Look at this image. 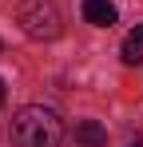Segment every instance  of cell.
<instances>
[{"label": "cell", "instance_id": "obj_6", "mask_svg": "<svg viewBox=\"0 0 143 147\" xmlns=\"http://www.w3.org/2000/svg\"><path fill=\"white\" fill-rule=\"evenodd\" d=\"M131 36H135V40H139V44H143V24H139V28H135V32H131Z\"/></svg>", "mask_w": 143, "mask_h": 147}, {"label": "cell", "instance_id": "obj_7", "mask_svg": "<svg viewBox=\"0 0 143 147\" xmlns=\"http://www.w3.org/2000/svg\"><path fill=\"white\" fill-rule=\"evenodd\" d=\"M0 103H4V80H0Z\"/></svg>", "mask_w": 143, "mask_h": 147}, {"label": "cell", "instance_id": "obj_1", "mask_svg": "<svg viewBox=\"0 0 143 147\" xmlns=\"http://www.w3.org/2000/svg\"><path fill=\"white\" fill-rule=\"evenodd\" d=\"M8 139L12 147H60L64 143V119L52 107H20L8 123Z\"/></svg>", "mask_w": 143, "mask_h": 147}, {"label": "cell", "instance_id": "obj_5", "mask_svg": "<svg viewBox=\"0 0 143 147\" xmlns=\"http://www.w3.org/2000/svg\"><path fill=\"white\" fill-rule=\"evenodd\" d=\"M123 64H131V68H139V64H143V44L135 40V36L123 40Z\"/></svg>", "mask_w": 143, "mask_h": 147}, {"label": "cell", "instance_id": "obj_8", "mask_svg": "<svg viewBox=\"0 0 143 147\" xmlns=\"http://www.w3.org/2000/svg\"><path fill=\"white\" fill-rule=\"evenodd\" d=\"M127 147H143V139H139V143H127Z\"/></svg>", "mask_w": 143, "mask_h": 147}, {"label": "cell", "instance_id": "obj_2", "mask_svg": "<svg viewBox=\"0 0 143 147\" xmlns=\"http://www.w3.org/2000/svg\"><path fill=\"white\" fill-rule=\"evenodd\" d=\"M16 20H20L24 36H32V40H56L60 36V12L52 0H20Z\"/></svg>", "mask_w": 143, "mask_h": 147}, {"label": "cell", "instance_id": "obj_3", "mask_svg": "<svg viewBox=\"0 0 143 147\" xmlns=\"http://www.w3.org/2000/svg\"><path fill=\"white\" fill-rule=\"evenodd\" d=\"M84 20L95 24V28H111L119 20V8L111 0H84Z\"/></svg>", "mask_w": 143, "mask_h": 147}, {"label": "cell", "instance_id": "obj_4", "mask_svg": "<svg viewBox=\"0 0 143 147\" xmlns=\"http://www.w3.org/2000/svg\"><path fill=\"white\" fill-rule=\"evenodd\" d=\"M76 143L80 147H107V131L95 119H84V123H76Z\"/></svg>", "mask_w": 143, "mask_h": 147}, {"label": "cell", "instance_id": "obj_9", "mask_svg": "<svg viewBox=\"0 0 143 147\" xmlns=\"http://www.w3.org/2000/svg\"><path fill=\"white\" fill-rule=\"evenodd\" d=\"M0 52H4V44H0Z\"/></svg>", "mask_w": 143, "mask_h": 147}]
</instances>
